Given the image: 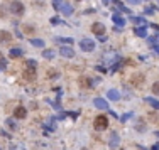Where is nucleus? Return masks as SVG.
<instances>
[{"label": "nucleus", "instance_id": "f257e3e1", "mask_svg": "<svg viewBox=\"0 0 159 150\" xmlns=\"http://www.w3.org/2000/svg\"><path fill=\"white\" fill-rule=\"evenodd\" d=\"M36 61L29 59L26 61V71H24V78H26L27 81H34L36 79Z\"/></svg>", "mask_w": 159, "mask_h": 150}, {"label": "nucleus", "instance_id": "f03ea898", "mask_svg": "<svg viewBox=\"0 0 159 150\" xmlns=\"http://www.w3.org/2000/svg\"><path fill=\"white\" fill-rule=\"evenodd\" d=\"M93 127H95V130H98V132L105 130L108 127V118L105 115H98L97 118H95V121H93Z\"/></svg>", "mask_w": 159, "mask_h": 150}, {"label": "nucleus", "instance_id": "7ed1b4c3", "mask_svg": "<svg viewBox=\"0 0 159 150\" xmlns=\"http://www.w3.org/2000/svg\"><path fill=\"white\" fill-rule=\"evenodd\" d=\"M95 46H97V44H95L91 39H81V41H80V49L85 51V52H91L95 49Z\"/></svg>", "mask_w": 159, "mask_h": 150}, {"label": "nucleus", "instance_id": "20e7f679", "mask_svg": "<svg viewBox=\"0 0 159 150\" xmlns=\"http://www.w3.org/2000/svg\"><path fill=\"white\" fill-rule=\"evenodd\" d=\"M9 9L12 14H15V15H21L22 12H24V5H22V2H19V0H12V4L9 5Z\"/></svg>", "mask_w": 159, "mask_h": 150}, {"label": "nucleus", "instance_id": "39448f33", "mask_svg": "<svg viewBox=\"0 0 159 150\" xmlns=\"http://www.w3.org/2000/svg\"><path fill=\"white\" fill-rule=\"evenodd\" d=\"M91 32H93L95 35L102 37V35L107 32V29H105V26H103V24H100V22H95L93 26H91Z\"/></svg>", "mask_w": 159, "mask_h": 150}, {"label": "nucleus", "instance_id": "423d86ee", "mask_svg": "<svg viewBox=\"0 0 159 150\" xmlns=\"http://www.w3.org/2000/svg\"><path fill=\"white\" fill-rule=\"evenodd\" d=\"M108 143H110V147H112V148H117V147H119V143H120V137H119V133H117V132L110 133V142H108Z\"/></svg>", "mask_w": 159, "mask_h": 150}, {"label": "nucleus", "instance_id": "0eeeda50", "mask_svg": "<svg viewBox=\"0 0 159 150\" xmlns=\"http://www.w3.org/2000/svg\"><path fill=\"white\" fill-rule=\"evenodd\" d=\"M93 105L98 108V110H108L107 99H103V98H95V99H93Z\"/></svg>", "mask_w": 159, "mask_h": 150}, {"label": "nucleus", "instance_id": "6e6552de", "mask_svg": "<svg viewBox=\"0 0 159 150\" xmlns=\"http://www.w3.org/2000/svg\"><path fill=\"white\" fill-rule=\"evenodd\" d=\"M59 54L63 57H75V51L71 49V47H68V46H63L59 49Z\"/></svg>", "mask_w": 159, "mask_h": 150}, {"label": "nucleus", "instance_id": "1a4fd4ad", "mask_svg": "<svg viewBox=\"0 0 159 150\" xmlns=\"http://www.w3.org/2000/svg\"><path fill=\"white\" fill-rule=\"evenodd\" d=\"M61 14H63V15H71V14L75 12V9H73V5H69V4H65V2H63V5H61Z\"/></svg>", "mask_w": 159, "mask_h": 150}, {"label": "nucleus", "instance_id": "9d476101", "mask_svg": "<svg viewBox=\"0 0 159 150\" xmlns=\"http://www.w3.org/2000/svg\"><path fill=\"white\" fill-rule=\"evenodd\" d=\"M107 98H108V99H112V101H119V99H120V93L112 88V90H108V91H107Z\"/></svg>", "mask_w": 159, "mask_h": 150}, {"label": "nucleus", "instance_id": "9b49d317", "mask_svg": "<svg viewBox=\"0 0 159 150\" xmlns=\"http://www.w3.org/2000/svg\"><path fill=\"white\" fill-rule=\"evenodd\" d=\"M10 41H12V32L0 30V42H10Z\"/></svg>", "mask_w": 159, "mask_h": 150}, {"label": "nucleus", "instance_id": "f8f14e48", "mask_svg": "<svg viewBox=\"0 0 159 150\" xmlns=\"http://www.w3.org/2000/svg\"><path fill=\"white\" fill-rule=\"evenodd\" d=\"M14 115H15V118H26L27 110L24 106H17L15 108V112H14Z\"/></svg>", "mask_w": 159, "mask_h": 150}, {"label": "nucleus", "instance_id": "ddd939ff", "mask_svg": "<svg viewBox=\"0 0 159 150\" xmlns=\"http://www.w3.org/2000/svg\"><path fill=\"white\" fill-rule=\"evenodd\" d=\"M112 19H113V22H115L117 26H120V29L125 26V19L122 17L120 14H113V15H112Z\"/></svg>", "mask_w": 159, "mask_h": 150}, {"label": "nucleus", "instance_id": "4468645a", "mask_svg": "<svg viewBox=\"0 0 159 150\" xmlns=\"http://www.w3.org/2000/svg\"><path fill=\"white\" fill-rule=\"evenodd\" d=\"M9 56L12 57V59H15V57H21V56H24V51H22V49H19V47H15V49H10Z\"/></svg>", "mask_w": 159, "mask_h": 150}, {"label": "nucleus", "instance_id": "2eb2a0df", "mask_svg": "<svg viewBox=\"0 0 159 150\" xmlns=\"http://www.w3.org/2000/svg\"><path fill=\"white\" fill-rule=\"evenodd\" d=\"M132 22L139 27H147V20L146 19H142V17H132Z\"/></svg>", "mask_w": 159, "mask_h": 150}, {"label": "nucleus", "instance_id": "dca6fc26", "mask_svg": "<svg viewBox=\"0 0 159 150\" xmlns=\"http://www.w3.org/2000/svg\"><path fill=\"white\" fill-rule=\"evenodd\" d=\"M134 32H135V35H139V37H147L146 27H134Z\"/></svg>", "mask_w": 159, "mask_h": 150}, {"label": "nucleus", "instance_id": "f3484780", "mask_svg": "<svg viewBox=\"0 0 159 150\" xmlns=\"http://www.w3.org/2000/svg\"><path fill=\"white\" fill-rule=\"evenodd\" d=\"M54 56H56V52L52 51V49H44L43 51V57L44 59H54Z\"/></svg>", "mask_w": 159, "mask_h": 150}, {"label": "nucleus", "instance_id": "a211bd4d", "mask_svg": "<svg viewBox=\"0 0 159 150\" xmlns=\"http://www.w3.org/2000/svg\"><path fill=\"white\" fill-rule=\"evenodd\" d=\"M146 101H147V103H149L152 108L159 110V99H156V98H151V96H147V98H146Z\"/></svg>", "mask_w": 159, "mask_h": 150}, {"label": "nucleus", "instance_id": "6ab92c4d", "mask_svg": "<svg viewBox=\"0 0 159 150\" xmlns=\"http://www.w3.org/2000/svg\"><path fill=\"white\" fill-rule=\"evenodd\" d=\"M113 2H115V5H117V9L120 10V12H125V14H130V9H127V7H125V5H122L120 2H119V0H113Z\"/></svg>", "mask_w": 159, "mask_h": 150}, {"label": "nucleus", "instance_id": "aec40b11", "mask_svg": "<svg viewBox=\"0 0 159 150\" xmlns=\"http://www.w3.org/2000/svg\"><path fill=\"white\" fill-rule=\"evenodd\" d=\"M30 44L34 47H43L44 46V41L43 39H30Z\"/></svg>", "mask_w": 159, "mask_h": 150}, {"label": "nucleus", "instance_id": "412c9836", "mask_svg": "<svg viewBox=\"0 0 159 150\" xmlns=\"http://www.w3.org/2000/svg\"><path fill=\"white\" fill-rule=\"evenodd\" d=\"M54 41L56 42H63V44H73V39H69V37H56Z\"/></svg>", "mask_w": 159, "mask_h": 150}, {"label": "nucleus", "instance_id": "4be33fe9", "mask_svg": "<svg viewBox=\"0 0 159 150\" xmlns=\"http://www.w3.org/2000/svg\"><path fill=\"white\" fill-rule=\"evenodd\" d=\"M152 93L159 96V81H156L154 84H152Z\"/></svg>", "mask_w": 159, "mask_h": 150}, {"label": "nucleus", "instance_id": "5701e85b", "mask_svg": "<svg viewBox=\"0 0 159 150\" xmlns=\"http://www.w3.org/2000/svg\"><path fill=\"white\" fill-rule=\"evenodd\" d=\"M52 4L56 9H61V5H63V0H52Z\"/></svg>", "mask_w": 159, "mask_h": 150}, {"label": "nucleus", "instance_id": "b1692460", "mask_svg": "<svg viewBox=\"0 0 159 150\" xmlns=\"http://www.w3.org/2000/svg\"><path fill=\"white\" fill-rule=\"evenodd\" d=\"M0 64H2V69H4L5 66H7V61L4 59V56H2V52H0Z\"/></svg>", "mask_w": 159, "mask_h": 150}, {"label": "nucleus", "instance_id": "393cba45", "mask_svg": "<svg viewBox=\"0 0 159 150\" xmlns=\"http://www.w3.org/2000/svg\"><path fill=\"white\" fill-rule=\"evenodd\" d=\"M7 125H9V128H15V123H14V120H12V118H9V120H7Z\"/></svg>", "mask_w": 159, "mask_h": 150}, {"label": "nucleus", "instance_id": "a878e982", "mask_svg": "<svg viewBox=\"0 0 159 150\" xmlns=\"http://www.w3.org/2000/svg\"><path fill=\"white\" fill-rule=\"evenodd\" d=\"M142 0H127V4H130V5H139Z\"/></svg>", "mask_w": 159, "mask_h": 150}, {"label": "nucleus", "instance_id": "bb28decb", "mask_svg": "<svg viewBox=\"0 0 159 150\" xmlns=\"http://www.w3.org/2000/svg\"><path fill=\"white\" fill-rule=\"evenodd\" d=\"M51 24H52V26H56V24H61V20L58 17H52L51 19Z\"/></svg>", "mask_w": 159, "mask_h": 150}, {"label": "nucleus", "instance_id": "cd10ccee", "mask_svg": "<svg viewBox=\"0 0 159 150\" xmlns=\"http://www.w3.org/2000/svg\"><path fill=\"white\" fill-rule=\"evenodd\" d=\"M152 49H154V51H156V54H157V56H159V44H156V46H152Z\"/></svg>", "mask_w": 159, "mask_h": 150}, {"label": "nucleus", "instance_id": "c85d7f7f", "mask_svg": "<svg viewBox=\"0 0 159 150\" xmlns=\"http://www.w3.org/2000/svg\"><path fill=\"white\" fill-rule=\"evenodd\" d=\"M151 150H159V142H157V143H154V145H152V148H151Z\"/></svg>", "mask_w": 159, "mask_h": 150}, {"label": "nucleus", "instance_id": "c756f323", "mask_svg": "<svg viewBox=\"0 0 159 150\" xmlns=\"http://www.w3.org/2000/svg\"><path fill=\"white\" fill-rule=\"evenodd\" d=\"M102 2H103V4H105V5H108V4H110V2H112V0H102Z\"/></svg>", "mask_w": 159, "mask_h": 150}, {"label": "nucleus", "instance_id": "7c9ffc66", "mask_svg": "<svg viewBox=\"0 0 159 150\" xmlns=\"http://www.w3.org/2000/svg\"><path fill=\"white\" fill-rule=\"evenodd\" d=\"M154 41H156V44H159V34H157V35H156V37H154Z\"/></svg>", "mask_w": 159, "mask_h": 150}, {"label": "nucleus", "instance_id": "2f4dec72", "mask_svg": "<svg viewBox=\"0 0 159 150\" xmlns=\"http://www.w3.org/2000/svg\"><path fill=\"white\" fill-rule=\"evenodd\" d=\"M156 135H157V137H159V132H156Z\"/></svg>", "mask_w": 159, "mask_h": 150}, {"label": "nucleus", "instance_id": "473e14b6", "mask_svg": "<svg viewBox=\"0 0 159 150\" xmlns=\"http://www.w3.org/2000/svg\"><path fill=\"white\" fill-rule=\"evenodd\" d=\"M0 150H2V147H0Z\"/></svg>", "mask_w": 159, "mask_h": 150}, {"label": "nucleus", "instance_id": "72a5a7b5", "mask_svg": "<svg viewBox=\"0 0 159 150\" xmlns=\"http://www.w3.org/2000/svg\"><path fill=\"white\" fill-rule=\"evenodd\" d=\"M0 69H2V68H0Z\"/></svg>", "mask_w": 159, "mask_h": 150}, {"label": "nucleus", "instance_id": "f704fd0d", "mask_svg": "<svg viewBox=\"0 0 159 150\" xmlns=\"http://www.w3.org/2000/svg\"><path fill=\"white\" fill-rule=\"evenodd\" d=\"M120 150H122V148H120Z\"/></svg>", "mask_w": 159, "mask_h": 150}]
</instances>
